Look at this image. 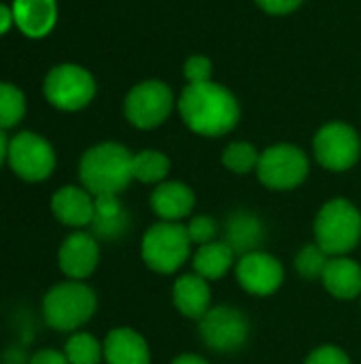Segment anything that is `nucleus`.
I'll return each instance as SVG.
<instances>
[{
	"label": "nucleus",
	"instance_id": "obj_1",
	"mask_svg": "<svg viewBox=\"0 0 361 364\" xmlns=\"http://www.w3.org/2000/svg\"><path fill=\"white\" fill-rule=\"evenodd\" d=\"M179 113L191 132L200 136H223L238 124L240 105L219 83H189L179 98Z\"/></svg>",
	"mask_w": 361,
	"mask_h": 364
},
{
	"label": "nucleus",
	"instance_id": "obj_2",
	"mask_svg": "<svg viewBox=\"0 0 361 364\" xmlns=\"http://www.w3.org/2000/svg\"><path fill=\"white\" fill-rule=\"evenodd\" d=\"M132 160L134 156L123 145L113 141L98 143L89 147L79 162L81 186L91 196H119L134 179Z\"/></svg>",
	"mask_w": 361,
	"mask_h": 364
},
{
	"label": "nucleus",
	"instance_id": "obj_3",
	"mask_svg": "<svg viewBox=\"0 0 361 364\" xmlns=\"http://www.w3.org/2000/svg\"><path fill=\"white\" fill-rule=\"evenodd\" d=\"M96 307V292L83 282L68 279L45 294L43 318L57 333H74L94 318Z\"/></svg>",
	"mask_w": 361,
	"mask_h": 364
},
{
	"label": "nucleus",
	"instance_id": "obj_4",
	"mask_svg": "<svg viewBox=\"0 0 361 364\" xmlns=\"http://www.w3.org/2000/svg\"><path fill=\"white\" fill-rule=\"evenodd\" d=\"M361 241L360 209L347 198L328 200L315 218V243L330 256H347Z\"/></svg>",
	"mask_w": 361,
	"mask_h": 364
},
{
	"label": "nucleus",
	"instance_id": "obj_5",
	"mask_svg": "<svg viewBox=\"0 0 361 364\" xmlns=\"http://www.w3.org/2000/svg\"><path fill=\"white\" fill-rule=\"evenodd\" d=\"M189 254L191 241L185 224L181 222H157L143 235V262L160 275L177 273L189 260Z\"/></svg>",
	"mask_w": 361,
	"mask_h": 364
},
{
	"label": "nucleus",
	"instance_id": "obj_6",
	"mask_svg": "<svg viewBox=\"0 0 361 364\" xmlns=\"http://www.w3.org/2000/svg\"><path fill=\"white\" fill-rule=\"evenodd\" d=\"M45 98L60 111H79L96 96L94 77L79 64H60L49 70L43 83Z\"/></svg>",
	"mask_w": 361,
	"mask_h": 364
},
{
	"label": "nucleus",
	"instance_id": "obj_7",
	"mask_svg": "<svg viewBox=\"0 0 361 364\" xmlns=\"http://www.w3.org/2000/svg\"><path fill=\"white\" fill-rule=\"evenodd\" d=\"M257 177L270 190H294L309 177V158L296 145H272L260 156Z\"/></svg>",
	"mask_w": 361,
	"mask_h": 364
},
{
	"label": "nucleus",
	"instance_id": "obj_8",
	"mask_svg": "<svg viewBox=\"0 0 361 364\" xmlns=\"http://www.w3.org/2000/svg\"><path fill=\"white\" fill-rule=\"evenodd\" d=\"M172 107H174L172 90L164 81L149 79L130 90L123 102V113L132 126L140 130H151L168 119Z\"/></svg>",
	"mask_w": 361,
	"mask_h": 364
},
{
	"label": "nucleus",
	"instance_id": "obj_9",
	"mask_svg": "<svg viewBox=\"0 0 361 364\" xmlns=\"http://www.w3.org/2000/svg\"><path fill=\"white\" fill-rule=\"evenodd\" d=\"M6 162L19 179L38 183L55 171V151L47 139L34 132H19L9 141Z\"/></svg>",
	"mask_w": 361,
	"mask_h": 364
},
{
	"label": "nucleus",
	"instance_id": "obj_10",
	"mask_svg": "<svg viewBox=\"0 0 361 364\" xmlns=\"http://www.w3.org/2000/svg\"><path fill=\"white\" fill-rule=\"evenodd\" d=\"M317 162L332 171L343 173L357 164L361 156V139L357 130L343 122H332L319 128L313 141Z\"/></svg>",
	"mask_w": 361,
	"mask_h": 364
},
{
	"label": "nucleus",
	"instance_id": "obj_11",
	"mask_svg": "<svg viewBox=\"0 0 361 364\" xmlns=\"http://www.w3.org/2000/svg\"><path fill=\"white\" fill-rule=\"evenodd\" d=\"M200 322V339L213 350L221 354H232L240 350L249 339V322L245 314L230 305L211 307L209 314L198 320Z\"/></svg>",
	"mask_w": 361,
	"mask_h": 364
},
{
	"label": "nucleus",
	"instance_id": "obj_12",
	"mask_svg": "<svg viewBox=\"0 0 361 364\" xmlns=\"http://www.w3.org/2000/svg\"><path fill=\"white\" fill-rule=\"evenodd\" d=\"M236 282L238 286L253 296L274 294L285 279V269L279 258L268 252H249L236 260Z\"/></svg>",
	"mask_w": 361,
	"mask_h": 364
},
{
	"label": "nucleus",
	"instance_id": "obj_13",
	"mask_svg": "<svg viewBox=\"0 0 361 364\" xmlns=\"http://www.w3.org/2000/svg\"><path fill=\"white\" fill-rule=\"evenodd\" d=\"M98 260H100L98 241L91 232H85V230H77L68 235L57 250L60 271L68 279H77V282L87 279L96 271Z\"/></svg>",
	"mask_w": 361,
	"mask_h": 364
},
{
	"label": "nucleus",
	"instance_id": "obj_14",
	"mask_svg": "<svg viewBox=\"0 0 361 364\" xmlns=\"http://www.w3.org/2000/svg\"><path fill=\"white\" fill-rule=\"evenodd\" d=\"M51 211L64 226L85 228L94 222L96 198L83 186H64L51 196Z\"/></svg>",
	"mask_w": 361,
	"mask_h": 364
},
{
	"label": "nucleus",
	"instance_id": "obj_15",
	"mask_svg": "<svg viewBox=\"0 0 361 364\" xmlns=\"http://www.w3.org/2000/svg\"><path fill=\"white\" fill-rule=\"evenodd\" d=\"M151 209L162 222H181L196 207V194L181 181H162L151 194Z\"/></svg>",
	"mask_w": 361,
	"mask_h": 364
},
{
	"label": "nucleus",
	"instance_id": "obj_16",
	"mask_svg": "<svg viewBox=\"0 0 361 364\" xmlns=\"http://www.w3.org/2000/svg\"><path fill=\"white\" fill-rule=\"evenodd\" d=\"M13 19L19 32L28 38L47 36L57 21L55 0H13Z\"/></svg>",
	"mask_w": 361,
	"mask_h": 364
},
{
	"label": "nucleus",
	"instance_id": "obj_17",
	"mask_svg": "<svg viewBox=\"0 0 361 364\" xmlns=\"http://www.w3.org/2000/svg\"><path fill=\"white\" fill-rule=\"evenodd\" d=\"M106 364H151V352L140 333L128 326L113 328L104 339Z\"/></svg>",
	"mask_w": 361,
	"mask_h": 364
},
{
	"label": "nucleus",
	"instance_id": "obj_18",
	"mask_svg": "<svg viewBox=\"0 0 361 364\" xmlns=\"http://www.w3.org/2000/svg\"><path fill=\"white\" fill-rule=\"evenodd\" d=\"M172 303L181 316L189 320H202L211 309L209 282L196 273L181 275L172 286Z\"/></svg>",
	"mask_w": 361,
	"mask_h": 364
},
{
	"label": "nucleus",
	"instance_id": "obj_19",
	"mask_svg": "<svg viewBox=\"0 0 361 364\" xmlns=\"http://www.w3.org/2000/svg\"><path fill=\"white\" fill-rule=\"evenodd\" d=\"M321 282L326 290L338 301H353L361 296V267L349 256L330 258Z\"/></svg>",
	"mask_w": 361,
	"mask_h": 364
},
{
	"label": "nucleus",
	"instance_id": "obj_20",
	"mask_svg": "<svg viewBox=\"0 0 361 364\" xmlns=\"http://www.w3.org/2000/svg\"><path fill=\"white\" fill-rule=\"evenodd\" d=\"M264 224L260 218L247 211H236L226 222V243L240 258L249 252H257L264 243Z\"/></svg>",
	"mask_w": 361,
	"mask_h": 364
},
{
	"label": "nucleus",
	"instance_id": "obj_21",
	"mask_svg": "<svg viewBox=\"0 0 361 364\" xmlns=\"http://www.w3.org/2000/svg\"><path fill=\"white\" fill-rule=\"evenodd\" d=\"M96 198V213H94V237L115 241L121 235L128 232L130 226V215L126 207L121 205L119 196L115 194H104V196H94Z\"/></svg>",
	"mask_w": 361,
	"mask_h": 364
},
{
	"label": "nucleus",
	"instance_id": "obj_22",
	"mask_svg": "<svg viewBox=\"0 0 361 364\" xmlns=\"http://www.w3.org/2000/svg\"><path fill=\"white\" fill-rule=\"evenodd\" d=\"M191 264L196 275L204 277L206 282H217L232 267H236V254L226 241H213L196 250Z\"/></svg>",
	"mask_w": 361,
	"mask_h": 364
},
{
	"label": "nucleus",
	"instance_id": "obj_23",
	"mask_svg": "<svg viewBox=\"0 0 361 364\" xmlns=\"http://www.w3.org/2000/svg\"><path fill=\"white\" fill-rule=\"evenodd\" d=\"M132 173H134V179L140 181V183H155V186H160L162 181H166V177L170 173V160L162 151L145 149V151L134 156Z\"/></svg>",
	"mask_w": 361,
	"mask_h": 364
},
{
	"label": "nucleus",
	"instance_id": "obj_24",
	"mask_svg": "<svg viewBox=\"0 0 361 364\" xmlns=\"http://www.w3.org/2000/svg\"><path fill=\"white\" fill-rule=\"evenodd\" d=\"M64 354L70 364H100L104 360V346L89 333H72Z\"/></svg>",
	"mask_w": 361,
	"mask_h": 364
},
{
	"label": "nucleus",
	"instance_id": "obj_25",
	"mask_svg": "<svg viewBox=\"0 0 361 364\" xmlns=\"http://www.w3.org/2000/svg\"><path fill=\"white\" fill-rule=\"evenodd\" d=\"M26 115V96L23 92L13 85L2 81L0 83V130L15 128Z\"/></svg>",
	"mask_w": 361,
	"mask_h": 364
},
{
	"label": "nucleus",
	"instance_id": "obj_26",
	"mask_svg": "<svg viewBox=\"0 0 361 364\" xmlns=\"http://www.w3.org/2000/svg\"><path fill=\"white\" fill-rule=\"evenodd\" d=\"M260 151L251 145V143H245V141H236V143H230L226 149H223V156H221V162L228 171L232 173H238V175H247L251 171H257V164H260Z\"/></svg>",
	"mask_w": 361,
	"mask_h": 364
},
{
	"label": "nucleus",
	"instance_id": "obj_27",
	"mask_svg": "<svg viewBox=\"0 0 361 364\" xmlns=\"http://www.w3.org/2000/svg\"><path fill=\"white\" fill-rule=\"evenodd\" d=\"M328 262L330 256L317 243H309L296 256V271L302 279H321Z\"/></svg>",
	"mask_w": 361,
	"mask_h": 364
},
{
	"label": "nucleus",
	"instance_id": "obj_28",
	"mask_svg": "<svg viewBox=\"0 0 361 364\" xmlns=\"http://www.w3.org/2000/svg\"><path fill=\"white\" fill-rule=\"evenodd\" d=\"M185 228H187V235H189L191 245H198L200 247V245H206V243L217 241L219 224L211 215H194L185 224Z\"/></svg>",
	"mask_w": 361,
	"mask_h": 364
},
{
	"label": "nucleus",
	"instance_id": "obj_29",
	"mask_svg": "<svg viewBox=\"0 0 361 364\" xmlns=\"http://www.w3.org/2000/svg\"><path fill=\"white\" fill-rule=\"evenodd\" d=\"M304 364H351V358L347 356V352L338 346H319L315 348Z\"/></svg>",
	"mask_w": 361,
	"mask_h": 364
},
{
	"label": "nucleus",
	"instance_id": "obj_30",
	"mask_svg": "<svg viewBox=\"0 0 361 364\" xmlns=\"http://www.w3.org/2000/svg\"><path fill=\"white\" fill-rule=\"evenodd\" d=\"M183 73H185V79L189 83H206L211 81V73H213V64L209 58L204 55H191L185 66H183Z\"/></svg>",
	"mask_w": 361,
	"mask_h": 364
},
{
	"label": "nucleus",
	"instance_id": "obj_31",
	"mask_svg": "<svg viewBox=\"0 0 361 364\" xmlns=\"http://www.w3.org/2000/svg\"><path fill=\"white\" fill-rule=\"evenodd\" d=\"M255 2L270 15H287L296 11L304 0H255Z\"/></svg>",
	"mask_w": 361,
	"mask_h": 364
},
{
	"label": "nucleus",
	"instance_id": "obj_32",
	"mask_svg": "<svg viewBox=\"0 0 361 364\" xmlns=\"http://www.w3.org/2000/svg\"><path fill=\"white\" fill-rule=\"evenodd\" d=\"M28 364H70V363H68V358H66V354H64V352H57V350H49V348H45V350H38V352L30 358V363Z\"/></svg>",
	"mask_w": 361,
	"mask_h": 364
},
{
	"label": "nucleus",
	"instance_id": "obj_33",
	"mask_svg": "<svg viewBox=\"0 0 361 364\" xmlns=\"http://www.w3.org/2000/svg\"><path fill=\"white\" fill-rule=\"evenodd\" d=\"M13 23H15V19H13V9L0 2V36L6 34L9 28H11Z\"/></svg>",
	"mask_w": 361,
	"mask_h": 364
},
{
	"label": "nucleus",
	"instance_id": "obj_34",
	"mask_svg": "<svg viewBox=\"0 0 361 364\" xmlns=\"http://www.w3.org/2000/svg\"><path fill=\"white\" fill-rule=\"evenodd\" d=\"M172 364H211L206 358H202V356H198V354H181V356H177Z\"/></svg>",
	"mask_w": 361,
	"mask_h": 364
},
{
	"label": "nucleus",
	"instance_id": "obj_35",
	"mask_svg": "<svg viewBox=\"0 0 361 364\" xmlns=\"http://www.w3.org/2000/svg\"><path fill=\"white\" fill-rule=\"evenodd\" d=\"M6 154H9V139H6L4 130H0V166L6 162Z\"/></svg>",
	"mask_w": 361,
	"mask_h": 364
}]
</instances>
